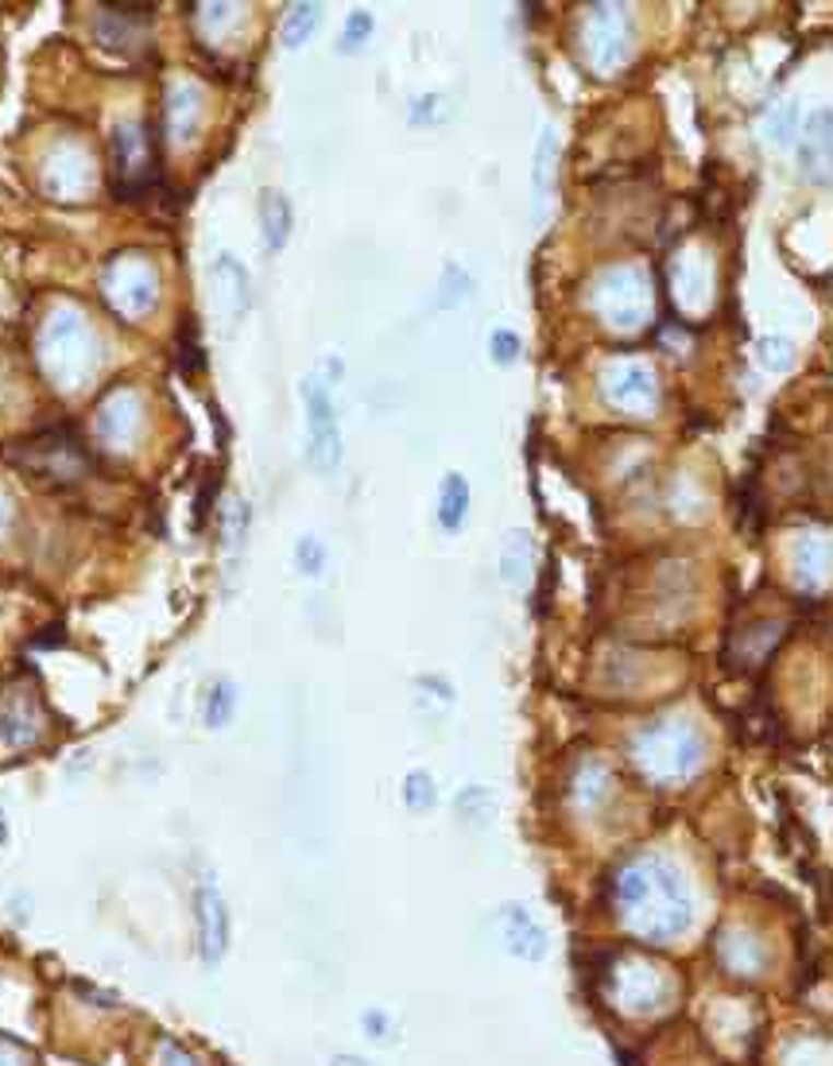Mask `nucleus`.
Wrapping results in <instances>:
<instances>
[{"label":"nucleus","mask_w":833,"mask_h":1066,"mask_svg":"<svg viewBox=\"0 0 833 1066\" xmlns=\"http://www.w3.org/2000/svg\"><path fill=\"white\" fill-rule=\"evenodd\" d=\"M612 900L624 927L644 942H671L690 927V892L664 857H632L612 877Z\"/></svg>","instance_id":"nucleus-1"},{"label":"nucleus","mask_w":833,"mask_h":1066,"mask_svg":"<svg viewBox=\"0 0 833 1066\" xmlns=\"http://www.w3.org/2000/svg\"><path fill=\"white\" fill-rule=\"evenodd\" d=\"M632 757L655 784H679L702 764V737L690 722H659L636 737Z\"/></svg>","instance_id":"nucleus-2"},{"label":"nucleus","mask_w":833,"mask_h":1066,"mask_svg":"<svg viewBox=\"0 0 833 1066\" xmlns=\"http://www.w3.org/2000/svg\"><path fill=\"white\" fill-rule=\"evenodd\" d=\"M605 997L612 1000V1008H621L629 1016H647L671 1000V981L659 965H652L647 958L636 954H617L609 962V970L601 973Z\"/></svg>","instance_id":"nucleus-3"},{"label":"nucleus","mask_w":833,"mask_h":1066,"mask_svg":"<svg viewBox=\"0 0 833 1066\" xmlns=\"http://www.w3.org/2000/svg\"><path fill=\"white\" fill-rule=\"evenodd\" d=\"M597 315L609 326H621V330H632L647 318L652 311V298H647V283L636 268H612L597 280V295H594Z\"/></svg>","instance_id":"nucleus-4"},{"label":"nucleus","mask_w":833,"mask_h":1066,"mask_svg":"<svg viewBox=\"0 0 833 1066\" xmlns=\"http://www.w3.org/2000/svg\"><path fill=\"white\" fill-rule=\"evenodd\" d=\"M306 400V431H310V446H306V461L318 473H333L341 461V435H338V415H333L330 388L322 380L303 384Z\"/></svg>","instance_id":"nucleus-5"},{"label":"nucleus","mask_w":833,"mask_h":1066,"mask_svg":"<svg viewBox=\"0 0 833 1066\" xmlns=\"http://www.w3.org/2000/svg\"><path fill=\"white\" fill-rule=\"evenodd\" d=\"M605 396H609L612 408L629 411V415L644 419L647 411L659 400V388H655V373L636 361H621V365H609L605 373Z\"/></svg>","instance_id":"nucleus-6"},{"label":"nucleus","mask_w":833,"mask_h":1066,"mask_svg":"<svg viewBox=\"0 0 833 1066\" xmlns=\"http://www.w3.org/2000/svg\"><path fill=\"white\" fill-rule=\"evenodd\" d=\"M493 927L508 954L524 958V962H539V958H547V947H551V942H547V930L539 927V919L528 912V907L504 904L501 912H496Z\"/></svg>","instance_id":"nucleus-7"},{"label":"nucleus","mask_w":833,"mask_h":1066,"mask_svg":"<svg viewBox=\"0 0 833 1066\" xmlns=\"http://www.w3.org/2000/svg\"><path fill=\"white\" fill-rule=\"evenodd\" d=\"M195 915H198V950H202L206 965H218L230 942V912H225L222 895L213 888H202L195 895Z\"/></svg>","instance_id":"nucleus-8"},{"label":"nucleus","mask_w":833,"mask_h":1066,"mask_svg":"<svg viewBox=\"0 0 833 1066\" xmlns=\"http://www.w3.org/2000/svg\"><path fill=\"white\" fill-rule=\"evenodd\" d=\"M586 51L594 59V67L609 70L624 59L629 51V20L621 16V9H597L594 27L586 35Z\"/></svg>","instance_id":"nucleus-9"},{"label":"nucleus","mask_w":833,"mask_h":1066,"mask_svg":"<svg viewBox=\"0 0 833 1066\" xmlns=\"http://www.w3.org/2000/svg\"><path fill=\"white\" fill-rule=\"evenodd\" d=\"M717 954H721L725 970H732L737 977H760L767 965V947L752 930H729L717 942Z\"/></svg>","instance_id":"nucleus-10"},{"label":"nucleus","mask_w":833,"mask_h":1066,"mask_svg":"<svg viewBox=\"0 0 833 1066\" xmlns=\"http://www.w3.org/2000/svg\"><path fill=\"white\" fill-rule=\"evenodd\" d=\"M260 225H265L268 253H280L291 237V202L280 190H265L260 195Z\"/></svg>","instance_id":"nucleus-11"},{"label":"nucleus","mask_w":833,"mask_h":1066,"mask_svg":"<svg viewBox=\"0 0 833 1066\" xmlns=\"http://www.w3.org/2000/svg\"><path fill=\"white\" fill-rule=\"evenodd\" d=\"M802 163L818 183H825V167H830V113L818 109L807 125V144H802Z\"/></svg>","instance_id":"nucleus-12"},{"label":"nucleus","mask_w":833,"mask_h":1066,"mask_svg":"<svg viewBox=\"0 0 833 1066\" xmlns=\"http://www.w3.org/2000/svg\"><path fill=\"white\" fill-rule=\"evenodd\" d=\"M469 512V481L461 473H446L443 493H438V524L446 531H458Z\"/></svg>","instance_id":"nucleus-13"},{"label":"nucleus","mask_w":833,"mask_h":1066,"mask_svg":"<svg viewBox=\"0 0 833 1066\" xmlns=\"http://www.w3.org/2000/svg\"><path fill=\"white\" fill-rule=\"evenodd\" d=\"M501 574L508 586H524L531 574V536L528 531H512L501 547Z\"/></svg>","instance_id":"nucleus-14"},{"label":"nucleus","mask_w":833,"mask_h":1066,"mask_svg":"<svg viewBox=\"0 0 833 1066\" xmlns=\"http://www.w3.org/2000/svg\"><path fill=\"white\" fill-rule=\"evenodd\" d=\"M315 27H318V4H291L288 20H283V27H280V39L288 43V47H303Z\"/></svg>","instance_id":"nucleus-15"},{"label":"nucleus","mask_w":833,"mask_h":1066,"mask_svg":"<svg viewBox=\"0 0 833 1066\" xmlns=\"http://www.w3.org/2000/svg\"><path fill=\"white\" fill-rule=\"evenodd\" d=\"M570 792L578 795L582 803H589V807H597V803H601L605 795H609V768L597 764V760H589V764L582 768L578 776H574Z\"/></svg>","instance_id":"nucleus-16"},{"label":"nucleus","mask_w":833,"mask_h":1066,"mask_svg":"<svg viewBox=\"0 0 833 1066\" xmlns=\"http://www.w3.org/2000/svg\"><path fill=\"white\" fill-rule=\"evenodd\" d=\"M233 706H237V694H233V682H213L210 699H206V725H213V729H222L225 722L233 717Z\"/></svg>","instance_id":"nucleus-17"},{"label":"nucleus","mask_w":833,"mask_h":1066,"mask_svg":"<svg viewBox=\"0 0 833 1066\" xmlns=\"http://www.w3.org/2000/svg\"><path fill=\"white\" fill-rule=\"evenodd\" d=\"M248 520H253V512H248L245 501H230V512H225V536H230V551L237 554L240 543H245L248 536Z\"/></svg>","instance_id":"nucleus-18"},{"label":"nucleus","mask_w":833,"mask_h":1066,"mask_svg":"<svg viewBox=\"0 0 833 1066\" xmlns=\"http://www.w3.org/2000/svg\"><path fill=\"white\" fill-rule=\"evenodd\" d=\"M403 803H408L411 810H426L434 807V784L426 772H411L408 780H403Z\"/></svg>","instance_id":"nucleus-19"},{"label":"nucleus","mask_w":833,"mask_h":1066,"mask_svg":"<svg viewBox=\"0 0 833 1066\" xmlns=\"http://www.w3.org/2000/svg\"><path fill=\"white\" fill-rule=\"evenodd\" d=\"M295 563H298V571L303 574H322V566H326V551H322V543L318 539H298V547H295Z\"/></svg>","instance_id":"nucleus-20"},{"label":"nucleus","mask_w":833,"mask_h":1066,"mask_svg":"<svg viewBox=\"0 0 833 1066\" xmlns=\"http://www.w3.org/2000/svg\"><path fill=\"white\" fill-rule=\"evenodd\" d=\"M373 35V12H353L345 24V35H341V51H357L361 39Z\"/></svg>","instance_id":"nucleus-21"},{"label":"nucleus","mask_w":833,"mask_h":1066,"mask_svg":"<svg viewBox=\"0 0 833 1066\" xmlns=\"http://www.w3.org/2000/svg\"><path fill=\"white\" fill-rule=\"evenodd\" d=\"M536 183H539V195H547V187H551V163H554V132H543V140H539V155H536Z\"/></svg>","instance_id":"nucleus-22"},{"label":"nucleus","mask_w":833,"mask_h":1066,"mask_svg":"<svg viewBox=\"0 0 833 1066\" xmlns=\"http://www.w3.org/2000/svg\"><path fill=\"white\" fill-rule=\"evenodd\" d=\"M489 345H493V361H496V365H512V361L519 358V338L512 330H496Z\"/></svg>","instance_id":"nucleus-23"},{"label":"nucleus","mask_w":833,"mask_h":1066,"mask_svg":"<svg viewBox=\"0 0 833 1066\" xmlns=\"http://www.w3.org/2000/svg\"><path fill=\"white\" fill-rule=\"evenodd\" d=\"M160 1066H195V1058H190L183 1047H175V1043H163V1051H160Z\"/></svg>","instance_id":"nucleus-24"},{"label":"nucleus","mask_w":833,"mask_h":1066,"mask_svg":"<svg viewBox=\"0 0 833 1066\" xmlns=\"http://www.w3.org/2000/svg\"><path fill=\"white\" fill-rule=\"evenodd\" d=\"M365 1028L376 1032V1040H388V1020H384L380 1012H365Z\"/></svg>","instance_id":"nucleus-25"},{"label":"nucleus","mask_w":833,"mask_h":1066,"mask_svg":"<svg viewBox=\"0 0 833 1066\" xmlns=\"http://www.w3.org/2000/svg\"><path fill=\"white\" fill-rule=\"evenodd\" d=\"M0 1066H27V1058L20 1055L12 1043H4V1047H0Z\"/></svg>","instance_id":"nucleus-26"},{"label":"nucleus","mask_w":833,"mask_h":1066,"mask_svg":"<svg viewBox=\"0 0 833 1066\" xmlns=\"http://www.w3.org/2000/svg\"><path fill=\"white\" fill-rule=\"evenodd\" d=\"M330 1066H368V1063H365V1058H357V1055H338Z\"/></svg>","instance_id":"nucleus-27"},{"label":"nucleus","mask_w":833,"mask_h":1066,"mask_svg":"<svg viewBox=\"0 0 833 1066\" xmlns=\"http://www.w3.org/2000/svg\"><path fill=\"white\" fill-rule=\"evenodd\" d=\"M0 842H4V810H0Z\"/></svg>","instance_id":"nucleus-28"}]
</instances>
